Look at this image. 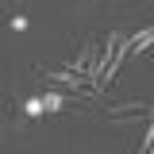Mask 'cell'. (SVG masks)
I'll return each mask as SVG.
<instances>
[{
  "label": "cell",
  "mask_w": 154,
  "mask_h": 154,
  "mask_svg": "<svg viewBox=\"0 0 154 154\" xmlns=\"http://www.w3.org/2000/svg\"><path fill=\"white\" fill-rule=\"evenodd\" d=\"M150 127H146V135H143V143H139V150H146V154H154V108H150Z\"/></svg>",
  "instance_id": "cell-4"
},
{
  "label": "cell",
  "mask_w": 154,
  "mask_h": 154,
  "mask_svg": "<svg viewBox=\"0 0 154 154\" xmlns=\"http://www.w3.org/2000/svg\"><path fill=\"white\" fill-rule=\"evenodd\" d=\"M23 112H27V116H42V112H46V108H42V96H31V100L23 104Z\"/></svg>",
  "instance_id": "cell-6"
},
{
  "label": "cell",
  "mask_w": 154,
  "mask_h": 154,
  "mask_svg": "<svg viewBox=\"0 0 154 154\" xmlns=\"http://www.w3.org/2000/svg\"><path fill=\"white\" fill-rule=\"evenodd\" d=\"M154 46V27H143L139 35L127 38V54H143V50H150Z\"/></svg>",
  "instance_id": "cell-3"
},
{
  "label": "cell",
  "mask_w": 154,
  "mask_h": 154,
  "mask_svg": "<svg viewBox=\"0 0 154 154\" xmlns=\"http://www.w3.org/2000/svg\"><path fill=\"white\" fill-rule=\"evenodd\" d=\"M46 81H50L54 89H69V93H81V85H85V73H77V69H58V73H46Z\"/></svg>",
  "instance_id": "cell-2"
},
{
  "label": "cell",
  "mask_w": 154,
  "mask_h": 154,
  "mask_svg": "<svg viewBox=\"0 0 154 154\" xmlns=\"http://www.w3.org/2000/svg\"><path fill=\"white\" fill-rule=\"evenodd\" d=\"M62 104H66V96H62V93H46V96H42V108H46V112H58Z\"/></svg>",
  "instance_id": "cell-5"
},
{
  "label": "cell",
  "mask_w": 154,
  "mask_h": 154,
  "mask_svg": "<svg viewBox=\"0 0 154 154\" xmlns=\"http://www.w3.org/2000/svg\"><path fill=\"white\" fill-rule=\"evenodd\" d=\"M123 58H127V38L119 35V31H108V42H100V46H96V58H93V66H89L93 89H104V85L112 81Z\"/></svg>",
  "instance_id": "cell-1"
}]
</instances>
